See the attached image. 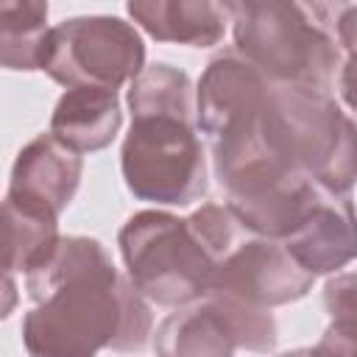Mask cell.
<instances>
[{
	"mask_svg": "<svg viewBox=\"0 0 357 357\" xmlns=\"http://www.w3.org/2000/svg\"><path fill=\"white\" fill-rule=\"evenodd\" d=\"M25 290L33 307L22 318V343L33 357L139 351L151 337L148 298L92 237H61L53 257L25 273Z\"/></svg>",
	"mask_w": 357,
	"mask_h": 357,
	"instance_id": "6da1fadb",
	"label": "cell"
},
{
	"mask_svg": "<svg viewBox=\"0 0 357 357\" xmlns=\"http://www.w3.org/2000/svg\"><path fill=\"white\" fill-rule=\"evenodd\" d=\"M349 0H248L231 14L234 47L273 84L332 89L343 64L337 25Z\"/></svg>",
	"mask_w": 357,
	"mask_h": 357,
	"instance_id": "7a4b0ae2",
	"label": "cell"
},
{
	"mask_svg": "<svg viewBox=\"0 0 357 357\" xmlns=\"http://www.w3.org/2000/svg\"><path fill=\"white\" fill-rule=\"evenodd\" d=\"M262 139L326 190L349 192L357 181V120L326 89L271 84Z\"/></svg>",
	"mask_w": 357,
	"mask_h": 357,
	"instance_id": "3957f363",
	"label": "cell"
},
{
	"mask_svg": "<svg viewBox=\"0 0 357 357\" xmlns=\"http://www.w3.org/2000/svg\"><path fill=\"white\" fill-rule=\"evenodd\" d=\"M126 276L153 304L181 307L212 287L215 257L195 234L190 218L145 209L126 220L117 234Z\"/></svg>",
	"mask_w": 357,
	"mask_h": 357,
	"instance_id": "277c9868",
	"label": "cell"
},
{
	"mask_svg": "<svg viewBox=\"0 0 357 357\" xmlns=\"http://www.w3.org/2000/svg\"><path fill=\"white\" fill-rule=\"evenodd\" d=\"M198 114L139 112L123 139L120 167L134 198L187 206L206 192V153Z\"/></svg>",
	"mask_w": 357,
	"mask_h": 357,
	"instance_id": "5b68a950",
	"label": "cell"
},
{
	"mask_svg": "<svg viewBox=\"0 0 357 357\" xmlns=\"http://www.w3.org/2000/svg\"><path fill=\"white\" fill-rule=\"evenodd\" d=\"M145 67V42L139 31L120 17H70L50 28L42 73L64 89L95 86L120 89Z\"/></svg>",
	"mask_w": 357,
	"mask_h": 357,
	"instance_id": "8992f818",
	"label": "cell"
},
{
	"mask_svg": "<svg viewBox=\"0 0 357 357\" xmlns=\"http://www.w3.org/2000/svg\"><path fill=\"white\" fill-rule=\"evenodd\" d=\"M153 349L165 357H229L234 351H273L276 321L265 307H254L220 290H206L204 296L176 307V312L159 324Z\"/></svg>",
	"mask_w": 357,
	"mask_h": 357,
	"instance_id": "52a82bcc",
	"label": "cell"
},
{
	"mask_svg": "<svg viewBox=\"0 0 357 357\" xmlns=\"http://www.w3.org/2000/svg\"><path fill=\"white\" fill-rule=\"evenodd\" d=\"M271 84L273 81L237 47L223 50L206 64L195 92L198 128L212 148V162L240 151L259 137Z\"/></svg>",
	"mask_w": 357,
	"mask_h": 357,
	"instance_id": "ba28073f",
	"label": "cell"
},
{
	"mask_svg": "<svg viewBox=\"0 0 357 357\" xmlns=\"http://www.w3.org/2000/svg\"><path fill=\"white\" fill-rule=\"evenodd\" d=\"M315 273L307 271L279 237L245 234L215 268L212 287L254 307H282L312 290Z\"/></svg>",
	"mask_w": 357,
	"mask_h": 357,
	"instance_id": "9c48e42d",
	"label": "cell"
},
{
	"mask_svg": "<svg viewBox=\"0 0 357 357\" xmlns=\"http://www.w3.org/2000/svg\"><path fill=\"white\" fill-rule=\"evenodd\" d=\"M81 173V151H75L53 131H47L31 139L17 153L6 198L59 218L75 198Z\"/></svg>",
	"mask_w": 357,
	"mask_h": 357,
	"instance_id": "30bf717a",
	"label": "cell"
},
{
	"mask_svg": "<svg viewBox=\"0 0 357 357\" xmlns=\"http://www.w3.org/2000/svg\"><path fill=\"white\" fill-rule=\"evenodd\" d=\"M282 243L315 276L337 273L357 259V209L351 198L321 187L307 218Z\"/></svg>",
	"mask_w": 357,
	"mask_h": 357,
	"instance_id": "8fae6325",
	"label": "cell"
},
{
	"mask_svg": "<svg viewBox=\"0 0 357 357\" xmlns=\"http://www.w3.org/2000/svg\"><path fill=\"white\" fill-rule=\"evenodd\" d=\"M126 8L148 36L190 47L218 45L231 17L223 0H126Z\"/></svg>",
	"mask_w": 357,
	"mask_h": 357,
	"instance_id": "7c38bea8",
	"label": "cell"
},
{
	"mask_svg": "<svg viewBox=\"0 0 357 357\" xmlns=\"http://www.w3.org/2000/svg\"><path fill=\"white\" fill-rule=\"evenodd\" d=\"M120 126L123 109L117 89H67L50 114V131L81 153H95L112 145Z\"/></svg>",
	"mask_w": 357,
	"mask_h": 357,
	"instance_id": "4fadbf2b",
	"label": "cell"
},
{
	"mask_svg": "<svg viewBox=\"0 0 357 357\" xmlns=\"http://www.w3.org/2000/svg\"><path fill=\"white\" fill-rule=\"evenodd\" d=\"M6 229V273H31L45 265L61 243L59 218L11 198L3 201Z\"/></svg>",
	"mask_w": 357,
	"mask_h": 357,
	"instance_id": "5bb4252c",
	"label": "cell"
},
{
	"mask_svg": "<svg viewBox=\"0 0 357 357\" xmlns=\"http://www.w3.org/2000/svg\"><path fill=\"white\" fill-rule=\"evenodd\" d=\"M47 33V0H0V59L6 70H39Z\"/></svg>",
	"mask_w": 357,
	"mask_h": 357,
	"instance_id": "9a60e30c",
	"label": "cell"
},
{
	"mask_svg": "<svg viewBox=\"0 0 357 357\" xmlns=\"http://www.w3.org/2000/svg\"><path fill=\"white\" fill-rule=\"evenodd\" d=\"M329 326L321 335L318 354H357V273H337L324 284Z\"/></svg>",
	"mask_w": 357,
	"mask_h": 357,
	"instance_id": "2e32d148",
	"label": "cell"
},
{
	"mask_svg": "<svg viewBox=\"0 0 357 357\" xmlns=\"http://www.w3.org/2000/svg\"><path fill=\"white\" fill-rule=\"evenodd\" d=\"M337 86H340L343 103L357 114V47L346 50V59L337 73Z\"/></svg>",
	"mask_w": 357,
	"mask_h": 357,
	"instance_id": "e0dca14e",
	"label": "cell"
},
{
	"mask_svg": "<svg viewBox=\"0 0 357 357\" xmlns=\"http://www.w3.org/2000/svg\"><path fill=\"white\" fill-rule=\"evenodd\" d=\"M337 39H340L343 53L351 50V47H357V3L343 11L340 25H337Z\"/></svg>",
	"mask_w": 357,
	"mask_h": 357,
	"instance_id": "ac0fdd59",
	"label": "cell"
},
{
	"mask_svg": "<svg viewBox=\"0 0 357 357\" xmlns=\"http://www.w3.org/2000/svg\"><path fill=\"white\" fill-rule=\"evenodd\" d=\"M223 3H226V8H229V14H234V11H237V8H243V6L248 3V0H223Z\"/></svg>",
	"mask_w": 357,
	"mask_h": 357,
	"instance_id": "d6986e66",
	"label": "cell"
}]
</instances>
